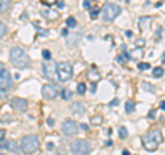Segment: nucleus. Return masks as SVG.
<instances>
[{
	"mask_svg": "<svg viewBox=\"0 0 165 155\" xmlns=\"http://www.w3.org/2000/svg\"><path fill=\"white\" fill-rule=\"evenodd\" d=\"M10 61L17 69H26L31 63V59L21 47H12L10 51Z\"/></svg>",
	"mask_w": 165,
	"mask_h": 155,
	"instance_id": "obj_1",
	"label": "nucleus"
},
{
	"mask_svg": "<svg viewBox=\"0 0 165 155\" xmlns=\"http://www.w3.org/2000/svg\"><path fill=\"white\" fill-rule=\"evenodd\" d=\"M162 133H161L160 130H151L147 134H144L143 139H142V143H143V147L146 151H150V152H153L158 148V145L162 143Z\"/></svg>",
	"mask_w": 165,
	"mask_h": 155,
	"instance_id": "obj_2",
	"label": "nucleus"
},
{
	"mask_svg": "<svg viewBox=\"0 0 165 155\" xmlns=\"http://www.w3.org/2000/svg\"><path fill=\"white\" fill-rule=\"evenodd\" d=\"M19 147H21V150H22V152H25V154H33V152H36L39 150L40 141L37 139V136H35V134H26V136H24L21 139Z\"/></svg>",
	"mask_w": 165,
	"mask_h": 155,
	"instance_id": "obj_3",
	"label": "nucleus"
},
{
	"mask_svg": "<svg viewBox=\"0 0 165 155\" xmlns=\"http://www.w3.org/2000/svg\"><path fill=\"white\" fill-rule=\"evenodd\" d=\"M57 76L61 83H66L73 77V66L70 62L57 63Z\"/></svg>",
	"mask_w": 165,
	"mask_h": 155,
	"instance_id": "obj_4",
	"label": "nucleus"
},
{
	"mask_svg": "<svg viewBox=\"0 0 165 155\" xmlns=\"http://www.w3.org/2000/svg\"><path fill=\"white\" fill-rule=\"evenodd\" d=\"M121 12V7L117 4H106L102 8V18L105 22L114 21Z\"/></svg>",
	"mask_w": 165,
	"mask_h": 155,
	"instance_id": "obj_5",
	"label": "nucleus"
},
{
	"mask_svg": "<svg viewBox=\"0 0 165 155\" xmlns=\"http://www.w3.org/2000/svg\"><path fill=\"white\" fill-rule=\"evenodd\" d=\"M70 150L77 155H87L91 151V144L87 140H76L70 144Z\"/></svg>",
	"mask_w": 165,
	"mask_h": 155,
	"instance_id": "obj_6",
	"label": "nucleus"
},
{
	"mask_svg": "<svg viewBox=\"0 0 165 155\" xmlns=\"http://www.w3.org/2000/svg\"><path fill=\"white\" fill-rule=\"evenodd\" d=\"M58 93H59V91H58V87L55 84H46L41 88V95L47 100H54L58 96Z\"/></svg>",
	"mask_w": 165,
	"mask_h": 155,
	"instance_id": "obj_7",
	"label": "nucleus"
},
{
	"mask_svg": "<svg viewBox=\"0 0 165 155\" xmlns=\"http://www.w3.org/2000/svg\"><path fill=\"white\" fill-rule=\"evenodd\" d=\"M62 132L66 137H72L77 134V124L72 121V119H66L63 124H62Z\"/></svg>",
	"mask_w": 165,
	"mask_h": 155,
	"instance_id": "obj_8",
	"label": "nucleus"
},
{
	"mask_svg": "<svg viewBox=\"0 0 165 155\" xmlns=\"http://www.w3.org/2000/svg\"><path fill=\"white\" fill-rule=\"evenodd\" d=\"M11 85H12V81H11V76L10 73L7 72V70H3V72L0 73V91H8L11 88Z\"/></svg>",
	"mask_w": 165,
	"mask_h": 155,
	"instance_id": "obj_9",
	"label": "nucleus"
},
{
	"mask_svg": "<svg viewBox=\"0 0 165 155\" xmlns=\"http://www.w3.org/2000/svg\"><path fill=\"white\" fill-rule=\"evenodd\" d=\"M10 104L12 109L17 110V111H19V113H24V111L28 109V102L22 98H12Z\"/></svg>",
	"mask_w": 165,
	"mask_h": 155,
	"instance_id": "obj_10",
	"label": "nucleus"
},
{
	"mask_svg": "<svg viewBox=\"0 0 165 155\" xmlns=\"http://www.w3.org/2000/svg\"><path fill=\"white\" fill-rule=\"evenodd\" d=\"M43 73H44V76H46V78H48V80H55V77H58L57 76V65L55 66H52V65H43Z\"/></svg>",
	"mask_w": 165,
	"mask_h": 155,
	"instance_id": "obj_11",
	"label": "nucleus"
},
{
	"mask_svg": "<svg viewBox=\"0 0 165 155\" xmlns=\"http://www.w3.org/2000/svg\"><path fill=\"white\" fill-rule=\"evenodd\" d=\"M70 110H72L74 114H78V115H82V114L85 113V107H84L81 103H77V102L70 106Z\"/></svg>",
	"mask_w": 165,
	"mask_h": 155,
	"instance_id": "obj_12",
	"label": "nucleus"
},
{
	"mask_svg": "<svg viewBox=\"0 0 165 155\" xmlns=\"http://www.w3.org/2000/svg\"><path fill=\"white\" fill-rule=\"evenodd\" d=\"M11 0H0V12H4L10 8Z\"/></svg>",
	"mask_w": 165,
	"mask_h": 155,
	"instance_id": "obj_13",
	"label": "nucleus"
},
{
	"mask_svg": "<svg viewBox=\"0 0 165 155\" xmlns=\"http://www.w3.org/2000/svg\"><path fill=\"white\" fill-rule=\"evenodd\" d=\"M61 96H62L63 100H70L72 96H73V93H72V91H69L67 88H65V89H62L61 91Z\"/></svg>",
	"mask_w": 165,
	"mask_h": 155,
	"instance_id": "obj_14",
	"label": "nucleus"
},
{
	"mask_svg": "<svg viewBox=\"0 0 165 155\" xmlns=\"http://www.w3.org/2000/svg\"><path fill=\"white\" fill-rule=\"evenodd\" d=\"M135 110V102L134 100H128L127 103H125V111L127 113H132Z\"/></svg>",
	"mask_w": 165,
	"mask_h": 155,
	"instance_id": "obj_15",
	"label": "nucleus"
},
{
	"mask_svg": "<svg viewBox=\"0 0 165 155\" xmlns=\"http://www.w3.org/2000/svg\"><path fill=\"white\" fill-rule=\"evenodd\" d=\"M18 148H21V147H18V144H17L14 140H8V147H7V150L17 152V151H18Z\"/></svg>",
	"mask_w": 165,
	"mask_h": 155,
	"instance_id": "obj_16",
	"label": "nucleus"
},
{
	"mask_svg": "<svg viewBox=\"0 0 165 155\" xmlns=\"http://www.w3.org/2000/svg\"><path fill=\"white\" fill-rule=\"evenodd\" d=\"M162 74H164V69L162 67H155L154 70H153V77H155V78L162 77Z\"/></svg>",
	"mask_w": 165,
	"mask_h": 155,
	"instance_id": "obj_17",
	"label": "nucleus"
},
{
	"mask_svg": "<svg viewBox=\"0 0 165 155\" xmlns=\"http://www.w3.org/2000/svg\"><path fill=\"white\" fill-rule=\"evenodd\" d=\"M119 136L121 137V139H125V137L128 136V130H127V128H125V126H120V129H119Z\"/></svg>",
	"mask_w": 165,
	"mask_h": 155,
	"instance_id": "obj_18",
	"label": "nucleus"
},
{
	"mask_svg": "<svg viewBox=\"0 0 165 155\" xmlns=\"http://www.w3.org/2000/svg\"><path fill=\"white\" fill-rule=\"evenodd\" d=\"M66 25L69 26V28H74V26L77 25V22H76V19H74L73 17H69L66 19Z\"/></svg>",
	"mask_w": 165,
	"mask_h": 155,
	"instance_id": "obj_19",
	"label": "nucleus"
},
{
	"mask_svg": "<svg viewBox=\"0 0 165 155\" xmlns=\"http://www.w3.org/2000/svg\"><path fill=\"white\" fill-rule=\"evenodd\" d=\"M85 91H87V89H85V84H84V83L78 84V85H77V93H78V95H84Z\"/></svg>",
	"mask_w": 165,
	"mask_h": 155,
	"instance_id": "obj_20",
	"label": "nucleus"
},
{
	"mask_svg": "<svg viewBox=\"0 0 165 155\" xmlns=\"http://www.w3.org/2000/svg\"><path fill=\"white\" fill-rule=\"evenodd\" d=\"M6 33H7V28L3 22H0V39H3L6 36Z\"/></svg>",
	"mask_w": 165,
	"mask_h": 155,
	"instance_id": "obj_21",
	"label": "nucleus"
},
{
	"mask_svg": "<svg viewBox=\"0 0 165 155\" xmlns=\"http://www.w3.org/2000/svg\"><path fill=\"white\" fill-rule=\"evenodd\" d=\"M92 124L94 125H101L102 124V121H103V118H102V115H96V117H92Z\"/></svg>",
	"mask_w": 165,
	"mask_h": 155,
	"instance_id": "obj_22",
	"label": "nucleus"
},
{
	"mask_svg": "<svg viewBox=\"0 0 165 155\" xmlns=\"http://www.w3.org/2000/svg\"><path fill=\"white\" fill-rule=\"evenodd\" d=\"M41 55H43V58H44L46 61H50V59H51V52L48 51V50H43Z\"/></svg>",
	"mask_w": 165,
	"mask_h": 155,
	"instance_id": "obj_23",
	"label": "nucleus"
},
{
	"mask_svg": "<svg viewBox=\"0 0 165 155\" xmlns=\"http://www.w3.org/2000/svg\"><path fill=\"white\" fill-rule=\"evenodd\" d=\"M7 147H8V140H0V150H7Z\"/></svg>",
	"mask_w": 165,
	"mask_h": 155,
	"instance_id": "obj_24",
	"label": "nucleus"
},
{
	"mask_svg": "<svg viewBox=\"0 0 165 155\" xmlns=\"http://www.w3.org/2000/svg\"><path fill=\"white\" fill-rule=\"evenodd\" d=\"M138 69H140V70H147V69H150V63H139L138 65Z\"/></svg>",
	"mask_w": 165,
	"mask_h": 155,
	"instance_id": "obj_25",
	"label": "nucleus"
},
{
	"mask_svg": "<svg viewBox=\"0 0 165 155\" xmlns=\"http://www.w3.org/2000/svg\"><path fill=\"white\" fill-rule=\"evenodd\" d=\"M98 14H99V10H98V7H94L92 10H91V18H96L98 17Z\"/></svg>",
	"mask_w": 165,
	"mask_h": 155,
	"instance_id": "obj_26",
	"label": "nucleus"
},
{
	"mask_svg": "<svg viewBox=\"0 0 165 155\" xmlns=\"http://www.w3.org/2000/svg\"><path fill=\"white\" fill-rule=\"evenodd\" d=\"M142 85H143L144 91H150V92H154V89H153V87H151L150 84H147V83H143V84H142Z\"/></svg>",
	"mask_w": 165,
	"mask_h": 155,
	"instance_id": "obj_27",
	"label": "nucleus"
},
{
	"mask_svg": "<svg viewBox=\"0 0 165 155\" xmlns=\"http://www.w3.org/2000/svg\"><path fill=\"white\" fill-rule=\"evenodd\" d=\"M119 103H120L119 99H114V100H112V102H110V104H109V106H117Z\"/></svg>",
	"mask_w": 165,
	"mask_h": 155,
	"instance_id": "obj_28",
	"label": "nucleus"
},
{
	"mask_svg": "<svg viewBox=\"0 0 165 155\" xmlns=\"http://www.w3.org/2000/svg\"><path fill=\"white\" fill-rule=\"evenodd\" d=\"M91 92H92V93L96 92V84H94V83H92V85H91Z\"/></svg>",
	"mask_w": 165,
	"mask_h": 155,
	"instance_id": "obj_29",
	"label": "nucleus"
},
{
	"mask_svg": "<svg viewBox=\"0 0 165 155\" xmlns=\"http://www.w3.org/2000/svg\"><path fill=\"white\" fill-rule=\"evenodd\" d=\"M89 3H91V0H84V7L89 8Z\"/></svg>",
	"mask_w": 165,
	"mask_h": 155,
	"instance_id": "obj_30",
	"label": "nucleus"
},
{
	"mask_svg": "<svg viewBox=\"0 0 165 155\" xmlns=\"http://www.w3.org/2000/svg\"><path fill=\"white\" fill-rule=\"evenodd\" d=\"M143 43H144V40H139V41H136V45L143 47Z\"/></svg>",
	"mask_w": 165,
	"mask_h": 155,
	"instance_id": "obj_31",
	"label": "nucleus"
},
{
	"mask_svg": "<svg viewBox=\"0 0 165 155\" xmlns=\"http://www.w3.org/2000/svg\"><path fill=\"white\" fill-rule=\"evenodd\" d=\"M4 133H6L4 130H3V129H0V140H1L3 137H4Z\"/></svg>",
	"mask_w": 165,
	"mask_h": 155,
	"instance_id": "obj_32",
	"label": "nucleus"
},
{
	"mask_svg": "<svg viewBox=\"0 0 165 155\" xmlns=\"http://www.w3.org/2000/svg\"><path fill=\"white\" fill-rule=\"evenodd\" d=\"M81 129L88 130V125H87V124H81Z\"/></svg>",
	"mask_w": 165,
	"mask_h": 155,
	"instance_id": "obj_33",
	"label": "nucleus"
},
{
	"mask_svg": "<svg viewBox=\"0 0 165 155\" xmlns=\"http://www.w3.org/2000/svg\"><path fill=\"white\" fill-rule=\"evenodd\" d=\"M47 124H48V125H51V126H52V125H54V119L48 118V121H47Z\"/></svg>",
	"mask_w": 165,
	"mask_h": 155,
	"instance_id": "obj_34",
	"label": "nucleus"
},
{
	"mask_svg": "<svg viewBox=\"0 0 165 155\" xmlns=\"http://www.w3.org/2000/svg\"><path fill=\"white\" fill-rule=\"evenodd\" d=\"M46 3H48V4H54L55 0H46Z\"/></svg>",
	"mask_w": 165,
	"mask_h": 155,
	"instance_id": "obj_35",
	"label": "nucleus"
},
{
	"mask_svg": "<svg viewBox=\"0 0 165 155\" xmlns=\"http://www.w3.org/2000/svg\"><path fill=\"white\" fill-rule=\"evenodd\" d=\"M161 110H165V102H161Z\"/></svg>",
	"mask_w": 165,
	"mask_h": 155,
	"instance_id": "obj_36",
	"label": "nucleus"
},
{
	"mask_svg": "<svg viewBox=\"0 0 165 155\" xmlns=\"http://www.w3.org/2000/svg\"><path fill=\"white\" fill-rule=\"evenodd\" d=\"M125 34H127V36H128V37H131V36H132V32H131V30L125 32Z\"/></svg>",
	"mask_w": 165,
	"mask_h": 155,
	"instance_id": "obj_37",
	"label": "nucleus"
},
{
	"mask_svg": "<svg viewBox=\"0 0 165 155\" xmlns=\"http://www.w3.org/2000/svg\"><path fill=\"white\" fill-rule=\"evenodd\" d=\"M3 70H4V66H3V63L0 62V73L3 72Z\"/></svg>",
	"mask_w": 165,
	"mask_h": 155,
	"instance_id": "obj_38",
	"label": "nucleus"
},
{
	"mask_svg": "<svg viewBox=\"0 0 165 155\" xmlns=\"http://www.w3.org/2000/svg\"><path fill=\"white\" fill-rule=\"evenodd\" d=\"M62 34H63V36H67V30H66V29H63V30H62Z\"/></svg>",
	"mask_w": 165,
	"mask_h": 155,
	"instance_id": "obj_39",
	"label": "nucleus"
},
{
	"mask_svg": "<svg viewBox=\"0 0 165 155\" xmlns=\"http://www.w3.org/2000/svg\"><path fill=\"white\" fill-rule=\"evenodd\" d=\"M47 147H48V148H52V147H54V144H52V143H48V144H47Z\"/></svg>",
	"mask_w": 165,
	"mask_h": 155,
	"instance_id": "obj_40",
	"label": "nucleus"
},
{
	"mask_svg": "<svg viewBox=\"0 0 165 155\" xmlns=\"http://www.w3.org/2000/svg\"><path fill=\"white\" fill-rule=\"evenodd\" d=\"M154 110H153V111H151V113H150V118H153V117H154Z\"/></svg>",
	"mask_w": 165,
	"mask_h": 155,
	"instance_id": "obj_41",
	"label": "nucleus"
},
{
	"mask_svg": "<svg viewBox=\"0 0 165 155\" xmlns=\"http://www.w3.org/2000/svg\"><path fill=\"white\" fill-rule=\"evenodd\" d=\"M123 155H129V152H128L127 150H124V151H123Z\"/></svg>",
	"mask_w": 165,
	"mask_h": 155,
	"instance_id": "obj_42",
	"label": "nucleus"
},
{
	"mask_svg": "<svg viewBox=\"0 0 165 155\" xmlns=\"http://www.w3.org/2000/svg\"><path fill=\"white\" fill-rule=\"evenodd\" d=\"M162 62L165 63V52H164V55H162Z\"/></svg>",
	"mask_w": 165,
	"mask_h": 155,
	"instance_id": "obj_43",
	"label": "nucleus"
},
{
	"mask_svg": "<svg viewBox=\"0 0 165 155\" xmlns=\"http://www.w3.org/2000/svg\"><path fill=\"white\" fill-rule=\"evenodd\" d=\"M0 155H4V154H0Z\"/></svg>",
	"mask_w": 165,
	"mask_h": 155,
	"instance_id": "obj_44",
	"label": "nucleus"
}]
</instances>
